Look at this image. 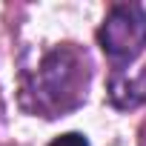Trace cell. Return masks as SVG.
I'll list each match as a JSON object with an SVG mask.
<instances>
[{
	"label": "cell",
	"mask_w": 146,
	"mask_h": 146,
	"mask_svg": "<svg viewBox=\"0 0 146 146\" xmlns=\"http://www.w3.org/2000/svg\"><path fill=\"white\" fill-rule=\"evenodd\" d=\"M89 89V57L75 43H60L49 49L37 66L29 72L23 95L32 112L43 117H57L78 109Z\"/></svg>",
	"instance_id": "obj_1"
},
{
	"label": "cell",
	"mask_w": 146,
	"mask_h": 146,
	"mask_svg": "<svg viewBox=\"0 0 146 146\" xmlns=\"http://www.w3.org/2000/svg\"><path fill=\"white\" fill-rule=\"evenodd\" d=\"M98 40L115 63H132L146 46V12L137 3H117L109 9Z\"/></svg>",
	"instance_id": "obj_2"
},
{
	"label": "cell",
	"mask_w": 146,
	"mask_h": 146,
	"mask_svg": "<svg viewBox=\"0 0 146 146\" xmlns=\"http://www.w3.org/2000/svg\"><path fill=\"white\" fill-rule=\"evenodd\" d=\"M143 92L146 95V86H140V80H129V78H123V75H115L112 78V100H115V106H120V109H126V106H137L140 103V98L135 95V92Z\"/></svg>",
	"instance_id": "obj_3"
},
{
	"label": "cell",
	"mask_w": 146,
	"mask_h": 146,
	"mask_svg": "<svg viewBox=\"0 0 146 146\" xmlns=\"http://www.w3.org/2000/svg\"><path fill=\"white\" fill-rule=\"evenodd\" d=\"M49 146H89V140H86L80 132H66V135L54 137Z\"/></svg>",
	"instance_id": "obj_4"
}]
</instances>
